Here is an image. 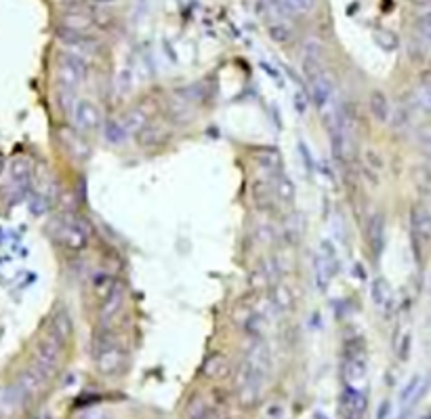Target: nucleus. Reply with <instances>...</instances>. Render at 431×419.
<instances>
[{"instance_id":"obj_1","label":"nucleus","mask_w":431,"mask_h":419,"mask_svg":"<svg viewBox=\"0 0 431 419\" xmlns=\"http://www.w3.org/2000/svg\"><path fill=\"white\" fill-rule=\"evenodd\" d=\"M87 76H89V61L85 55L74 51H63L59 55L57 72H55L59 91L76 93V89L87 81Z\"/></svg>"},{"instance_id":"obj_2","label":"nucleus","mask_w":431,"mask_h":419,"mask_svg":"<svg viewBox=\"0 0 431 419\" xmlns=\"http://www.w3.org/2000/svg\"><path fill=\"white\" fill-rule=\"evenodd\" d=\"M57 240L67 251H85L91 243V230L76 213H63L57 224Z\"/></svg>"},{"instance_id":"obj_3","label":"nucleus","mask_w":431,"mask_h":419,"mask_svg":"<svg viewBox=\"0 0 431 419\" xmlns=\"http://www.w3.org/2000/svg\"><path fill=\"white\" fill-rule=\"evenodd\" d=\"M265 373H261L257 367H253L246 359L236 369V388H238V400L242 406H255L261 400Z\"/></svg>"},{"instance_id":"obj_4","label":"nucleus","mask_w":431,"mask_h":419,"mask_svg":"<svg viewBox=\"0 0 431 419\" xmlns=\"http://www.w3.org/2000/svg\"><path fill=\"white\" fill-rule=\"evenodd\" d=\"M63 361V345L53 339L49 333L36 343V354H34V369H38L47 379H51Z\"/></svg>"},{"instance_id":"obj_5","label":"nucleus","mask_w":431,"mask_h":419,"mask_svg":"<svg viewBox=\"0 0 431 419\" xmlns=\"http://www.w3.org/2000/svg\"><path fill=\"white\" fill-rule=\"evenodd\" d=\"M71 124L78 133H95L103 126V114L101 108L89 99H76L74 108L69 110Z\"/></svg>"},{"instance_id":"obj_6","label":"nucleus","mask_w":431,"mask_h":419,"mask_svg":"<svg viewBox=\"0 0 431 419\" xmlns=\"http://www.w3.org/2000/svg\"><path fill=\"white\" fill-rule=\"evenodd\" d=\"M369 409V396L364 390L345 384L339 400V417L341 419H364Z\"/></svg>"},{"instance_id":"obj_7","label":"nucleus","mask_w":431,"mask_h":419,"mask_svg":"<svg viewBox=\"0 0 431 419\" xmlns=\"http://www.w3.org/2000/svg\"><path fill=\"white\" fill-rule=\"evenodd\" d=\"M310 89H312V99L316 104V108L322 114L332 112V95H335V79L330 76L328 69H320V72L310 81Z\"/></svg>"},{"instance_id":"obj_8","label":"nucleus","mask_w":431,"mask_h":419,"mask_svg":"<svg viewBox=\"0 0 431 419\" xmlns=\"http://www.w3.org/2000/svg\"><path fill=\"white\" fill-rule=\"evenodd\" d=\"M124 302H126V291H124V287L120 283H116L114 289L101 299V306H99V312H97L99 327L110 329L118 320V316L122 314Z\"/></svg>"},{"instance_id":"obj_9","label":"nucleus","mask_w":431,"mask_h":419,"mask_svg":"<svg viewBox=\"0 0 431 419\" xmlns=\"http://www.w3.org/2000/svg\"><path fill=\"white\" fill-rule=\"evenodd\" d=\"M126 363H128V354L124 347H120L118 343L105 347L103 352H99L95 356V365H97V371L105 377H114V375H120L124 369H126Z\"/></svg>"},{"instance_id":"obj_10","label":"nucleus","mask_w":431,"mask_h":419,"mask_svg":"<svg viewBox=\"0 0 431 419\" xmlns=\"http://www.w3.org/2000/svg\"><path fill=\"white\" fill-rule=\"evenodd\" d=\"M57 38L59 42H63L67 49H71L74 53L87 55V53H95L99 49V38L93 32H74L67 28H57Z\"/></svg>"},{"instance_id":"obj_11","label":"nucleus","mask_w":431,"mask_h":419,"mask_svg":"<svg viewBox=\"0 0 431 419\" xmlns=\"http://www.w3.org/2000/svg\"><path fill=\"white\" fill-rule=\"evenodd\" d=\"M255 165L269 177H278L280 173H284V156L278 148L273 146H263V148H257L255 154Z\"/></svg>"},{"instance_id":"obj_12","label":"nucleus","mask_w":431,"mask_h":419,"mask_svg":"<svg viewBox=\"0 0 431 419\" xmlns=\"http://www.w3.org/2000/svg\"><path fill=\"white\" fill-rule=\"evenodd\" d=\"M47 384H49V379L34 367L24 369L17 375V390L22 392L24 398H38L47 390Z\"/></svg>"},{"instance_id":"obj_13","label":"nucleus","mask_w":431,"mask_h":419,"mask_svg":"<svg viewBox=\"0 0 431 419\" xmlns=\"http://www.w3.org/2000/svg\"><path fill=\"white\" fill-rule=\"evenodd\" d=\"M410 228L416 243H431V211L425 204L410 206Z\"/></svg>"},{"instance_id":"obj_14","label":"nucleus","mask_w":431,"mask_h":419,"mask_svg":"<svg viewBox=\"0 0 431 419\" xmlns=\"http://www.w3.org/2000/svg\"><path fill=\"white\" fill-rule=\"evenodd\" d=\"M366 373H369L366 352L345 354V359H343V377H345V384L357 386L360 381L366 379Z\"/></svg>"},{"instance_id":"obj_15","label":"nucleus","mask_w":431,"mask_h":419,"mask_svg":"<svg viewBox=\"0 0 431 419\" xmlns=\"http://www.w3.org/2000/svg\"><path fill=\"white\" fill-rule=\"evenodd\" d=\"M49 335L53 339H57L61 345H65L71 339V335H74V320H71V316L65 308H57L55 314L51 316Z\"/></svg>"},{"instance_id":"obj_16","label":"nucleus","mask_w":431,"mask_h":419,"mask_svg":"<svg viewBox=\"0 0 431 419\" xmlns=\"http://www.w3.org/2000/svg\"><path fill=\"white\" fill-rule=\"evenodd\" d=\"M269 304H271V308L276 310V312H282V314H289V312H293L295 310V293H293V289L286 285V283H280V281H276L269 289Z\"/></svg>"},{"instance_id":"obj_17","label":"nucleus","mask_w":431,"mask_h":419,"mask_svg":"<svg viewBox=\"0 0 431 419\" xmlns=\"http://www.w3.org/2000/svg\"><path fill=\"white\" fill-rule=\"evenodd\" d=\"M251 198H253V204L259 208L263 213H269L273 211L276 206V194H273V186L269 179H255L251 183Z\"/></svg>"},{"instance_id":"obj_18","label":"nucleus","mask_w":431,"mask_h":419,"mask_svg":"<svg viewBox=\"0 0 431 419\" xmlns=\"http://www.w3.org/2000/svg\"><path fill=\"white\" fill-rule=\"evenodd\" d=\"M366 243L375 257H381L385 249V217L383 213H373L366 224Z\"/></svg>"},{"instance_id":"obj_19","label":"nucleus","mask_w":431,"mask_h":419,"mask_svg":"<svg viewBox=\"0 0 431 419\" xmlns=\"http://www.w3.org/2000/svg\"><path fill=\"white\" fill-rule=\"evenodd\" d=\"M120 124H122V129L126 131L128 137L130 135H139L143 129L150 124V112L143 108V106H133V108H128L122 114Z\"/></svg>"},{"instance_id":"obj_20","label":"nucleus","mask_w":431,"mask_h":419,"mask_svg":"<svg viewBox=\"0 0 431 419\" xmlns=\"http://www.w3.org/2000/svg\"><path fill=\"white\" fill-rule=\"evenodd\" d=\"M273 194H276V200L284 206H291L295 204L297 200V188H295V181L286 175V173H280L278 177H273Z\"/></svg>"},{"instance_id":"obj_21","label":"nucleus","mask_w":431,"mask_h":419,"mask_svg":"<svg viewBox=\"0 0 431 419\" xmlns=\"http://www.w3.org/2000/svg\"><path fill=\"white\" fill-rule=\"evenodd\" d=\"M169 139V131L162 126V124H148L146 129H143L139 135H137V142L141 148H160L164 146V142Z\"/></svg>"},{"instance_id":"obj_22","label":"nucleus","mask_w":431,"mask_h":419,"mask_svg":"<svg viewBox=\"0 0 431 419\" xmlns=\"http://www.w3.org/2000/svg\"><path fill=\"white\" fill-rule=\"evenodd\" d=\"M369 110H371V116L379 122V124H387L389 122V116H391V104L387 99V95L379 89H375L369 97Z\"/></svg>"},{"instance_id":"obj_23","label":"nucleus","mask_w":431,"mask_h":419,"mask_svg":"<svg viewBox=\"0 0 431 419\" xmlns=\"http://www.w3.org/2000/svg\"><path fill=\"white\" fill-rule=\"evenodd\" d=\"M202 373L208 379H223V377H228L230 375V361H228V356H223L219 352L206 356V361L202 365Z\"/></svg>"},{"instance_id":"obj_24","label":"nucleus","mask_w":431,"mask_h":419,"mask_svg":"<svg viewBox=\"0 0 431 419\" xmlns=\"http://www.w3.org/2000/svg\"><path fill=\"white\" fill-rule=\"evenodd\" d=\"M61 28L74 30V32H93L95 19L89 13H83V11H67L61 17Z\"/></svg>"},{"instance_id":"obj_25","label":"nucleus","mask_w":431,"mask_h":419,"mask_svg":"<svg viewBox=\"0 0 431 419\" xmlns=\"http://www.w3.org/2000/svg\"><path fill=\"white\" fill-rule=\"evenodd\" d=\"M267 36L276 44H289L295 38V30L286 19H267Z\"/></svg>"},{"instance_id":"obj_26","label":"nucleus","mask_w":431,"mask_h":419,"mask_svg":"<svg viewBox=\"0 0 431 419\" xmlns=\"http://www.w3.org/2000/svg\"><path fill=\"white\" fill-rule=\"evenodd\" d=\"M371 297H373V302H375V306H377L379 310H389V308H391V304H394V293H391V287H389V283L385 281L383 276H379V278H375V281H373Z\"/></svg>"},{"instance_id":"obj_27","label":"nucleus","mask_w":431,"mask_h":419,"mask_svg":"<svg viewBox=\"0 0 431 419\" xmlns=\"http://www.w3.org/2000/svg\"><path fill=\"white\" fill-rule=\"evenodd\" d=\"M61 142L65 146V150L74 156V158H87L89 154V146L81 139L78 131H61Z\"/></svg>"},{"instance_id":"obj_28","label":"nucleus","mask_w":431,"mask_h":419,"mask_svg":"<svg viewBox=\"0 0 431 419\" xmlns=\"http://www.w3.org/2000/svg\"><path fill=\"white\" fill-rule=\"evenodd\" d=\"M414 99H416V106L431 116V72H425L421 74L419 83H416V89H414Z\"/></svg>"},{"instance_id":"obj_29","label":"nucleus","mask_w":431,"mask_h":419,"mask_svg":"<svg viewBox=\"0 0 431 419\" xmlns=\"http://www.w3.org/2000/svg\"><path fill=\"white\" fill-rule=\"evenodd\" d=\"M114 285H116V278L110 272H105V270L95 272L93 278H91V289H93L97 299H103L114 289Z\"/></svg>"},{"instance_id":"obj_30","label":"nucleus","mask_w":431,"mask_h":419,"mask_svg":"<svg viewBox=\"0 0 431 419\" xmlns=\"http://www.w3.org/2000/svg\"><path fill=\"white\" fill-rule=\"evenodd\" d=\"M11 179H13V183L19 190H26L30 186V181H32V165L28 161H24V158L15 161L11 165Z\"/></svg>"},{"instance_id":"obj_31","label":"nucleus","mask_w":431,"mask_h":419,"mask_svg":"<svg viewBox=\"0 0 431 419\" xmlns=\"http://www.w3.org/2000/svg\"><path fill=\"white\" fill-rule=\"evenodd\" d=\"M103 137H105V142L110 146H122V144H126V139H128V135L122 129L120 120H105L103 122Z\"/></svg>"},{"instance_id":"obj_32","label":"nucleus","mask_w":431,"mask_h":419,"mask_svg":"<svg viewBox=\"0 0 431 419\" xmlns=\"http://www.w3.org/2000/svg\"><path fill=\"white\" fill-rule=\"evenodd\" d=\"M330 281H332V276L328 274L326 263L322 261V257H320L318 253H314V283H316L318 291L326 293V291H328Z\"/></svg>"},{"instance_id":"obj_33","label":"nucleus","mask_w":431,"mask_h":419,"mask_svg":"<svg viewBox=\"0 0 431 419\" xmlns=\"http://www.w3.org/2000/svg\"><path fill=\"white\" fill-rule=\"evenodd\" d=\"M318 255L322 257V261L326 263L328 268V274L335 276L337 270H339V257H337V247L330 243V240H320V249H318Z\"/></svg>"},{"instance_id":"obj_34","label":"nucleus","mask_w":431,"mask_h":419,"mask_svg":"<svg viewBox=\"0 0 431 419\" xmlns=\"http://www.w3.org/2000/svg\"><path fill=\"white\" fill-rule=\"evenodd\" d=\"M114 343H116V339H114V333H112V329L99 327V331L95 333V337H93V343H91V347H93V356H97L99 352H103L105 347H110V345H114Z\"/></svg>"},{"instance_id":"obj_35","label":"nucleus","mask_w":431,"mask_h":419,"mask_svg":"<svg viewBox=\"0 0 431 419\" xmlns=\"http://www.w3.org/2000/svg\"><path fill=\"white\" fill-rule=\"evenodd\" d=\"M373 38H375V42L383 49V51H387V53H391V51H396L398 47H400V40H398V36L391 32V30H375L373 32Z\"/></svg>"},{"instance_id":"obj_36","label":"nucleus","mask_w":431,"mask_h":419,"mask_svg":"<svg viewBox=\"0 0 431 419\" xmlns=\"http://www.w3.org/2000/svg\"><path fill=\"white\" fill-rule=\"evenodd\" d=\"M389 122H391V126H394V131H406L408 126H410V110L404 106V104H400L396 110H391V116H389Z\"/></svg>"},{"instance_id":"obj_37","label":"nucleus","mask_w":431,"mask_h":419,"mask_svg":"<svg viewBox=\"0 0 431 419\" xmlns=\"http://www.w3.org/2000/svg\"><path fill=\"white\" fill-rule=\"evenodd\" d=\"M416 146L427 161H431V124H421L416 129Z\"/></svg>"},{"instance_id":"obj_38","label":"nucleus","mask_w":431,"mask_h":419,"mask_svg":"<svg viewBox=\"0 0 431 419\" xmlns=\"http://www.w3.org/2000/svg\"><path fill=\"white\" fill-rule=\"evenodd\" d=\"M303 59H312V61L322 63V59H324V44L318 38H307L303 42Z\"/></svg>"},{"instance_id":"obj_39","label":"nucleus","mask_w":431,"mask_h":419,"mask_svg":"<svg viewBox=\"0 0 431 419\" xmlns=\"http://www.w3.org/2000/svg\"><path fill=\"white\" fill-rule=\"evenodd\" d=\"M284 9L289 13H297V15H305L316 7V0H282Z\"/></svg>"},{"instance_id":"obj_40","label":"nucleus","mask_w":431,"mask_h":419,"mask_svg":"<svg viewBox=\"0 0 431 419\" xmlns=\"http://www.w3.org/2000/svg\"><path fill=\"white\" fill-rule=\"evenodd\" d=\"M364 165H366L364 171H369L373 175H379L383 171V167H385V163H383V158H381V154L377 150H366L364 152Z\"/></svg>"},{"instance_id":"obj_41","label":"nucleus","mask_w":431,"mask_h":419,"mask_svg":"<svg viewBox=\"0 0 431 419\" xmlns=\"http://www.w3.org/2000/svg\"><path fill=\"white\" fill-rule=\"evenodd\" d=\"M414 183L425 196H431V171L427 167H416L414 169Z\"/></svg>"},{"instance_id":"obj_42","label":"nucleus","mask_w":431,"mask_h":419,"mask_svg":"<svg viewBox=\"0 0 431 419\" xmlns=\"http://www.w3.org/2000/svg\"><path fill=\"white\" fill-rule=\"evenodd\" d=\"M255 236H257L259 243H263V245H273V243L278 240V232H276V228H273L269 222H261V224L257 226V230H255Z\"/></svg>"},{"instance_id":"obj_43","label":"nucleus","mask_w":431,"mask_h":419,"mask_svg":"<svg viewBox=\"0 0 431 419\" xmlns=\"http://www.w3.org/2000/svg\"><path fill=\"white\" fill-rule=\"evenodd\" d=\"M297 150H299V154H301V161L305 163V169H307V173H312L314 169H316V163H314V158H312V152H310V148H307V144L301 142L297 144Z\"/></svg>"},{"instance_id":"obj_44","label":"nucleus","mask_w":431,"mask_h":419,"mask_svg":"<svg viewBox=\"0 0 431 419\" xmlns=\"http://www.w3.org/2000/svg\"><path fill=\"white\" fill-rule=\"evenodd\" d=\"M76 419H112V415L103 409H89V411L81 413Z\"/></svg>"},{"instance_id":"obj_45","label":"nucleus","mask_w":431,"mask_h":419,"mask_svg":"<svg viewBox=\"0 0 431 419\" xmlns=\"http://www.w3.org/2000/svg\"><path fill=\"white\" fill-rule=\"evenodd\" d=\"M295 110L303 116L307 112V99H305V93L303 91H297L295 93Z\"/></svg>"},{"instance_id":"obj_46","label":"nucleus","mask_w":431,"mask_h":419,"mask_svg":"<svg viewBox=\"0 0 431 419\" xmlns=\"http://www.w3.org/2000/svg\"><path fill=\"white\" fill-rule=\"evenodd\" d=\"M282 415H284V406L282 404L273 402V404L267 406V419H282Z\"/></svg>"},{"instance_id":"obj_47","label":"nucleus","mask_w":431,"mask_h":419,"mask_svg":"<svg viewBox=\"0 0 431 419\" xmlns=\"http://www.w3.org/2000/svg\"><path fill=\"white\" fill-rule=\"evenodd\" d=\"M408 352H410V335H404L402 337V350H400V359L406 361L408 359Z\"/></svg>"},{"instance_id":"obj_48","label":"nucleus","mask_w":431,"mask_h":419,"mask_svg":"<svg viewBox=\"0 0 431 419\" xmlns=\"http://www.w3.org/2000/svg\"><path fill=\"white\" fill-rule=\"evenodd\" d=\"M95 5H99V7H105V5H114L116 0H93Z\"/></svg>"},{"instance_id":"obj_49","label":"nucleus","mask_w":431,"mask_h":419,"mask_svg":"<svg viewBox=\"0 0 431 419\" xmlns=\"http://www.w3.org/2000/svg\"><path fill=\"white\" fill-rule=\"evenodd\" d=\"M387 406H389L387 402L381 404V409H379V419H385V415H387Z\"/></svg>"}]
</instances>
